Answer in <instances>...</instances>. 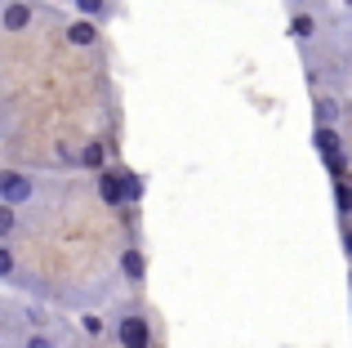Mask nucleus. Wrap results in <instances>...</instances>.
I'll return each mask as SVG.
<instances>
[{
	"mask_svg": "<svg viewBox=\"0 0 352 348\" xmlns=\"http://www.w3.org/2000/svg\"><path fill=\"white\" fill-rule=\"evenodd\" d=\"M18 277V254L9 241H0V281H14Z\"/></svg>",
	"mask_w": 352,
	"mask_h": 348,
	"instance_id": "4468645a",
	"label": "nucleus"
},
{
	"mask_svg": "<svg viewBox=\"0 0 352 348\" xmlns=\"http://www.w3.org/2000/svg\"><path fill=\"white\" fill-rule=\"evenodd\" d=\"M312 148L321 152V161H330V157H348V148H344V130H339V125H312Z\"/></svg>",
	"mask_w": 352,
	"mask_h": 348,
	"instance_id": "423d86ee",
	"label": "nucleus"
},
{
	"mask_svg": "<svg viewBox=\"0 0 352 348\" xmlns=\"http://www.w3.org/2000/svg\"><path fill=\"white\" fill-rule=\"evenodd\" d=\"M344 45H348V50H352V27H344Z\"/></svg>",
	"mask_w": 352,
	"mask_h": 348,
	"instance_id": "6ab92c4d",
	"label": "nucleus"
},
{
	"mask_svg": "<svg viewBox=\"0 0 352 348\" xmlns=\"http://www.w3.org/2000/svg\"><path fill=\"white\" fill-rule=\"evenodd\" d=\"M72 9H76L80 18H94V23H103L107 14H112V0H67Z\"/></svg>",
	"mask_w": 352,
	"mask_h": 348,
	"instance_id": "f8f14e48",
	"label": "nucleus"
},
{
	"mask_svg": "<svg viewBox=\"0 0 352 348\" xmlns=\"http://www.w3.org/2000/svg\"><path fill=\"white\" fill-rule=\"evenodd\" d=\"M344 250H348V259H352V224H344Z\"/></svg>",
	"mask_w": 352,
	"mask_h": 348,
	"instance_id": "a211bd4d",
	"label": "nucleus"
},
{
	"mask_svg": "<svg viewBox=\"0 0 352 348\" xmlns=\"http://www.w3.org/2000/svg\"><path fill=\"white\" fill-rule=\"evenodd\" d=\"M32 23H36V5L32 0H0V32L23 36Z\"/></svg>",
	"mask_w": 352,
	"mask_h": 348,
	"instance_id": "7ed1b4c3",
	"label": "nucleus"
},
{
	"mask_svg": "<svg viewBox=\"0 0 352 348\" xmlns=\"http://www.w3.org/2000/svg\"><path fill=\"white\" fill-rule=\"evenodd\" d=\"M14 232H18V210L0 201V241H9Z\"/></svg>",
	"mask_w": 352,
	"mask_h": 348,
	"instance_id": "2eb2a0df",
	"label": "nucleus"
},
{
	"mask_svg": "<svg viewBox=\"0 0 352 348\" xmlns=\"http://www.w3.org/2000/svg\"><path fill=\"white\" fill-rule=\"evenodd\" d=\"M63 41H67L72 50H94V45L103 41V27H98L94 18H80V14H76V18L67 23V32H63Z\"/></svg>",
	"mask_w": 352,
	"mask_h": 348,
	"instance_id": "39448f33",
	"label": "nucleus"
},
{
	"mask_svg": "<svg viewBox=\"0 0 352 348\" xmlns=\"http://www.w3.org/2000/svg\"><path fill=\"white\" fill-rule=\"evenodd\" d=\"M285 5H294V9H303V5H308V0H285Z\"/></svg>",
	"mask_w": 352,
	"mask_h": 348,
	"instance_id": "aec40b11",
	"label": "nucleus"
},
{
	"mask_svg": "<svg viewBox=\"0 0 352 348\" xmlns=\"http://www.w3.org/2000/svg\"><path fill=\"white\" fill-rule=\"evenodd\" d=\"M344 9H352V0H344Z\"/></svg>",
	"mask_w": 352,
	"mask_h": 348,
	"instance_id": "412c9836",
	"label": "nucleus"
},
{
	"mask_svg": "<svg viewBox=\"0 0 352 348\" xmlns=\"http://www.w3.org/2000/svg\"><path fill=\"white\" fill-rule=\"evenodd\" d=\"M72 161H76V170H85V174H98L103 166H112V161H107V143L103 139H85Z\"/></svg>",
	"mask_w": 352,
	"mask_h": 348,
	"instance_id": "6e6552de",
	"label": "nucleus"
},
{
	"mask_svg": "<svg viewBox=\"0 0 352 348\" xmlns=\"http://www.w3.org/2000/svg\"><path fill=\"white\" fill-rule=\"evenodd\" d=\"M18 348H58V340H54L50 331H27V335H23V344H18Z\"/></svg>",
	"mask_w": 352,
	"mask_h": 348,
	"instance_id": "dca6fc26",
	"label": "nucleus"
},
{
	"mask_svg": "<svg viewBox=\"0 0 352 348\" xmlns=\"http://www.w3.org/2000/svg\"><path fill=\"white\" fill-rule=\"evenodd\" d=\"M335 206H339V219L352 224V174L348 179H335Z\"/></svg>",
	"mask_w": 352,
	"mask_h": 348,
	"instance_id": "ddd939ff",
	"label": "nucleus"
},
{
	"mask_svg": "<svg viewBox=\"0 0 352 348\" xmlns=\"http://www.w3.org/2000/svg\"><path fill=\"white\" fill-rule=\"evenodd\" d=\"M317 36H321V18L308 14V9H294L290 14V41H299L308 50V45H317Z\"/></svg>",
	"mask_w": 352,
	"mask_h": 348,
	"instance_id": "1a4fd4ad",
	"label": "nucleus"
},
{
	"mask_svg": "<svg viewBox=\"0 0 352 348\" xmlns=\"http://www.w3.org/2000/svg\"><path fill=\"white\" fill-rule=\"evenodd\" d=\"M312 116H317V125H339L344 121V103L335 94H317L312 98Z\"/></svg>",
	"mask_w": 352,
	"mask_h": 348,
	"instance_id": "9d476101",
	"label": "nucleus"
},
{
	"mask_svg": "<svg viewBox=\"0 0 352 348\" xmlns=\"http://www.w3.org/2000/svg\"><path fill=\"white\" fill-rule=\"evenodd\" d=\"M94 192L107 210H129L125 206V188H120V166H103L94 174Z\"/></svg>",
	"mask_w": 352,
	"mask_h": 348,
	"instance_id": "20e7f679",
	"label": "nucleus"
},
{
	"mask_svg": "<svg viewBox=\"0 0 352 348\" xmlns=\"http://www.w3.org/2000/svg\"><path fill=\"white\" fill-rule=\"evenodd\" d=\"M0 201L14 206V210L32 206V201H36V179L23 174V170H5V166H0Z\"/></svg>",
	"mask_w": 352,
	"mask_h": 348,
	"instance_id": "f03ea898",
	"label": "nucleus"
},
{
	"mask_svg": "<svg viewBox=\"0 0 352 348\" xmlns=\"http://www.w3.org/2000/svg\"><path fill=\"white\" fill-rule=\"evenodd\" d=\"M120 277H125L129 281V286H143V281H147V254H143V246H125V250H120Z\"/></svg>",
	"mask_w": 352,
	"mask_h": 348,
	"instance_id": "0eeeda50",
	"label": "nucleus"
},
{
	"mask_svg": "<svg viewBox=\"0 0 352 348\" xmlns=\"http://www.w3.org/2000/svg\"><path fill=\"white\" fill-rule=\"evenodd\" d=\"M120 188H125V206L134 210L138 201H143V192H147V183H143V174L138 170H129V166H120Z\"/></svg>",
	"mask_w": 352,
	"mask_h": 348,
	"instance_id": "9b49d317",
	"label": "nucleus"
},
{
	"mask_svg": "<svg viewBox=\"0 0 352 348\" xmlns=\"http://www.w3.org/2000/svg\"><path fill=\"white\" fill-rule=\"evenodd\" d=\"M112 340H116V348H156L152 313L143 304H120L112 313Z\"/></svg>",
	"mask_w": 352,
	"mask_h": 348,
	"instance_id": "f257e3e1",
	"label": "nucleus"
},
{
	"mask_svg": "<svg viewBox=\"0 0 352 348\" xmlns=\"http://www.w3.org/2000/svg\"><path fill=\"white\" fill-rule=\"evenodd\" d=\"M80 331H85V335H103L107 326H103V317H98V313H80Z\"/></svg>",
	"mask_w": 352,
	"mask_h": 348,
	"instance_id": "f3484780",
	"label": "nucleus"
}]
</instances>
